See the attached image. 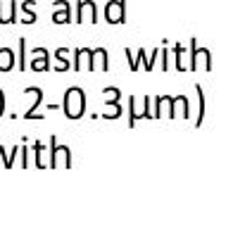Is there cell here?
<instances>
[{
	"label": "cell",
	"instance_id": "1",
	"mask_svg": "<svg viewBox=\"0 0 252 226\" xmlns=\"http://www.w3.org/2000/svg\"><path fill=\"white\" fill-rule=\"evenodd\" d=\"M62 112L67 119L71 122H76V119H81L86 112V93L84 88H79V86H71L64 91V98H62Z\"/></svg>",
	"mask_w": 252,
	"mask_h": 226
},
{
	"label": "cell",
	"instance_id": "2",
	"mask_svg": "<svg viewBox=\"0 0 252 226\" xmlns=\"http://www.w3.org/2000/svg\"><path fill=\"white\" fill-rule=\"evenodd\" d=\"M50 169H71V148L57 143V136H50Z\"/></svg>",
	"mask_w": 252,
	"mask_h": 226
},
{
	"label": "cell",
	"instance_id": "3",
	"mask_svg": "<svg viewBox=\"0 0 252 226\" xmlns=\"http://www.w3.org/2000/svg\"><path fill=\"white\" fill-rule=\"evenodd\" d=\"M76 24H95L98 22V5L95 0H79L76 2Z\"/></svg>",
	"mask_w": 252,
	"mask_h": 226
},
{
	"label": "cell",
	"instance_id": "4",
	"mask_svg": "<svg viewBox=\"0 0 252 226\" xmlns=\"http://www.w3.org/2000/svg\"><path fill=\"white\" fill-rule=\"evenodd\" d=\"M74 71H95L93 48H74Z\"/></svg>",
	"mask_w": 252,
	"mask_h": 226
},
{
	"label": "cell",
	"instance_id": "5",
	"mask_svg": "<svg viewBox=\"0 0 252 226\" xmlns=\"http://www.w3.org/2000/svg\"><path fill=\"white\" fill-rule=\"evenodd\" d=\"M29 69H31V71H48V69H53L48 48H33V50H31V62H29Z\"/></svg>",
	"mask_w": 252,
	"mask_h": 226
},
{
	"label": "cell",
	"instance_id": "6",
	"mask_svg": "<svg viewBox=\"0 0 252 226\" xmlns=\"http://www.w3.org/2000/svg\"><path fill=\"white\" fill-rule=\"evenodd\" d=\"M126 14V0H110L105 5V19L107 24H122Z\"/></svg>",
	"mask_w": 252,
	"mask_h": 226
},
{
	"label": "cell",
	"instance_id": "7",
	"mask_svg": "<svg viewBox=\"0 0 252 226\" xmlns=\"http://www.w3.org/2000/svg\"><path fill=\"white\" fill-rule=\"evenodd\" d=\"M71 22V2L55 0L53 2V24H69Z\"/></svg>",
	"mask_w": 252,
	"mask_h": 226
},
{
	"label": "cell",
	"instance_id": "8",
	"mask_svg": "<svg viewBox=\"0 0 252 226\" xmlns=\"http://www.w3.org/2000/svg\"><path fill=\"white\" fill-rule=\"evenodd\" d=\"M24 93L27 96H33V105L27 110V114H24V119H43L41 114H36V110L41 107V102H43V91L41 88H36V86H29V88H24Z\"/></svg>",
	"mask_w": 252,
	"mask_h": 226
},
{
	"label": "cell",
	"instance_id": "9",
	"mask_svg": "<svg viewBox=\"0 0 252 226\" xmlns=\"http://www.w3.org/2000/svg\"><path fill=\"white\" fill-rule=\"evenodd\" d=\"M17 22V0H0V24Z\"/></svg>",
	"mask_w": 252,
	"mask_h": 226
},
{
	"label": "cell",
	"instance_id": "10",
	"mask_svg": "<svg viewBox=\"0 0 252 226\" xmlns=\"http://www.w3.org/2000/svg\"><path fill=\"white\" fill-rule=\"evenodd\" d=\"M14 65H17V55L12 48H0V74L12 71Z\"/></svg>",
	"mask_w": 252,
	"mask_h": 226
},
{
	"label": "cell",
	"instance_id": "11",
	"mask_svg": "<svg viewBox=\"0 0 252 226\" xmlns=\"http://www.w3.org/2000/svg\"><path fill=\"white\" fill-rule=\"evenodd\" d=\"M67 55H69V48H57L55 50V71L71 69V62Z\"/></svg>",
	"mask_w": 252,
	"mask_h": 226
},
{
	"label": "cell",
	"instance_id": "12",
	"mask_svg": "<svg viewBox=\"0 0 252 226\" xmlns=\"http://www.w3.org/2000/svg\"><path fill=\"white\" fill-rule=\"evenodd\" d=\"M93 65L98 71L110 69V60H107V50L105 48H93Z\"/></svg>",
	"mask_w": 252,
	"mask_h": 226
},
{
	"label": "cell",
	"instance_id": "13",
	"mask_svg": "<svg viewBox=\"0 0 252 226\" xmlns=\"http://www.w3.org/2000/svg\"><path fill=\"white\" fill-rule=\"evenodd\" d=\"M38 17L33 12V0H24L22 2V19L19 22H24V24H33Z\"/></svg>",
	"mask_w": 252,
	"mask_h": 226
},
{
	"label": "cell",
	"instance_id": "14",
	"mask_svg": "<svg viewBox=\"0 0 252 226\" xmlns=\"http://www.w3.org/2000/svg\"><path fill=\"white\" fill-rule=\"evenodd\" d=\"M17 69H19V71H27L29 69V62H27V38H24V36L19 38V57H17Z\"/></svg>",
	"mask_w": 252,
	"mask_h": 226
},
{
	"label": "cell",
	"instance_id": "15",
	"mask_svg": "<svg viewBox=\"0 0 252 226\" xmlns=\"http://www.w3.org/2000/svg\"><path fill=\"white\" fill-rule=\"evenodd\" d=\"M33 153H36V169H45L48 162H45V145L41 141L33 143Z\"/></svg>",
	"mask_w": 252,
	"mask_h": 226
},
{
	"label": "cell",
	"instance_id": "16",
	"mask_svg": "<svg viewBox=\"0 0 252 226\" xmlns=\"http://www.w3.org/2000/svg\"><path fill=\"white\" fill-rule=\"evenodd\" d=\"M102 93H105V96H112V98H110V105H112V119L114 117H119V107H117L119 91H117V88H102Z\"/></svg>",
	"mask_w": 252,
	"mask_h": 226
},
{
	"label": "cell",
	"instance_id": "17",
	"mask_svg": "<svg viewBox=\"0 0 252 226\" xmlns=\"http://www.w3.org/2000/svg\"><path fill=\"white\" fill-rule=\"evenodd\" d=\"M19 150H22V145H14L12 150H10V157H7V162H5V169H12L14 167V160L19 155Z\"/></svg>",
	"mask_w": 252,
	"mask_h": 226
},
{
	"label": "cell",
	"instance_id": "18",
	"mask_svg": "<svg viewBox=\"0 0 252 226\" xmlns=\"http://www.w3.org/2000/svg\"><path fill=\"white\" fill-rule=\"evenodd\" d=\"M19 155H22V169H27V167H29V148H27V143H22Z\"/></svg>",
	"mask_w": 252,
	"mask_h": 226
},
{
	"label": "cell",
	"instance_id": "19",
	"mask_svg": "<svg viewBox=\"0 0 252 226\" xmlns=\"http://www.w3.org/2000/svg\"><path fill=\"white\" fill-rule=\"evenodd\" d=\"M5 114V91L0 88V117Z\"/></svg>",
	"mask_w": 252,
	"mask_h": 226
}]
</instances>
